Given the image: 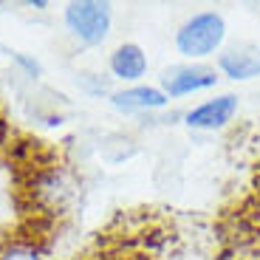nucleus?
Here are the masks:
<instances>
[{"mask_svg": "<svg viewBox=\"0 0 260 260\" xmlns=\"http://www.w3.org/2000/svg\"><path fill=\"white\" fill-rule=\"evenodd\" d=\"M226 40V20L218 12H195L176 31V51L187 59H204L221 51Z\"/></svg>", "mask_w": 260, "mask_h": 260, "instance_id": "nucleus-1", "label": "nucleus"}, {"mask_svg": "<svg viewBox=\"0 0 260 260\" xmlns=\"http://www.w3.org/2000/svg\"><path fill=\"white\" fill-rule=\"evenodd\" d=\"M62 20L71 37L79 40L82 46H102L113 26V9L111 3H99V0H74L65 6Z\"/></svg>", "mask_w": 260, "mask_h": 260, "instance_id": "nucleus-2", "label": "nucleus"}, {"mask_svg": "<svg viewBox=\"0 0 260 260\" xmlns=\"http://www.w3.org/2000/svg\"><path fill=\"white\" fill-rule=\"evenodd\" d=\"M218 85V71L201 62H184V65H170L158 77V88L164 91L167 99H181L198 91H209Z\"/></svg>", "mask_w": 260, "mask_h": 260, "instance_id": "nucleus-3", "label": "nucleus"}, {"mask_svg": "<svg viewBox=\"0 0 260 260\" xmlns=\"http://www.w3.org/2000/svg\"><path fill=\"white\" fill-rule=\"evenodd\" d=\"M238 108H241V102H238L235 93H221V96L207 99V102L189 108L184 113V122L192 130H221L235 119Z\"/></svg>", "mask_w": 260, "mask_h": 260, "instance_id": "nucleus-4", "label": "nucleus"}, {"mask_svg": "<svg viewBox=\"0 0 260 260\" xmlns=\"http://www.w3.org/2000/svg\"><path fill=\"white\" fill-rule=\"evenodd\" d=\"M74 192H77V184L71 181V176L62 167L46 170L34 181V198H37L40 207H48V209H62L74 198Z\"/></svg>", "mask_w": 260, "mask_h": 260, "instance_id": "nucleus-5", "label": "nucleus"}, {"mask_svg": "<svg viewBox=\"0 0 260 260\" xmlns=\"http://www.w3.org/2000/svg\"><path fill=\"white\" fill-rule=\"evenodd\" d=\"M170 99L164 96L161 88L156 85H127L122 91L111 93V105L119 113H150L167 108Z\"/></svg>", "mask_w": 260, "mask_h": 260, "instance_id": "nucleus-6", "label": "nucleus"}, {"mask_svg": "<svg viewBox=\"0 0 260 260\" xmlns=\"http://www.w3.org/2000/svg\"><path fill=\"white\" fill-rule=\"evenodd\" d=\"M218 71L223 77L235 79V82H246V79L260 77V46L241 43V46H232L226 51H221Z\"/></svg>", "mask_w": 260, "mask_h": 260, "instance_id": "nucleus-7", "label": "nucleus"}, {"mask_svg": "<svg viewBox=\"0 0 260 260\" xmlns=\"http://www.w3.org/2000/svg\"><path fill=\"white\" fill-rule=\"evenodd\" d=\"M147 54H144L142 46L136 43H122L116 51L108 59V68H111V77L119 79V82H136L147 74Z\"/></svg>", "mask_w": 260, "mask_h": 260, "instance_id": "nucleus-8", "label": "nucleus"}, {"mask_svg": "<svg viewBox=\"0 0 260 260\" xmlns=\"http://www.w3.org/2000/svg\"><path fill=\"white\" fill-rule=\"evenodd\" d=\"M0 260H46L34 241H6L0 243Z\"/></svg>", "mask_w": 260, "mask_h": 260, "instance_id": "nucleus-9", "label": "nucleus"}, {"mask_svg": "<svg viewBox=\"0 0 260 260\" xmlns=\"http://www.w3.org/2000/svg\"><path fill=\"white\" fill-rule=\"evenodd\" d=\"M9 57H12V62L17 65L20 71L26 74V77L37 79L40 74H43V65H40L34 57H28V54H23V51H9Z\"/></svg>", "mask_w": 260, "mask_h": 260, "instance_id": "nucleus-10", "label": "nucleus"}, {"mask_svg": "<svg viewBox=\"0 0 260 260\" xmlns=\"http://www.w3.org/2000/svg\"><path fill=\"white\" fill-rule=\"evenodd\" d=\"M77 82L91 93H108V82H105L102 77H96V74H79Z\"/></svg>", "mask_w": 260, "mask_h": 260, "instance_id": "nucleus-11", "label": "nucleus"}]
</instances>
